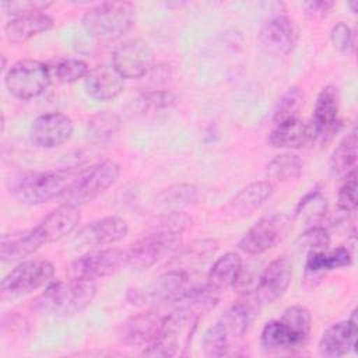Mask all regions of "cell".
<instances>
[{
	"label": "cell",
	"mask_w": 358,
	"mask_h": 358,
	"mask_svg": "<svg viewBox=\"0 0 358 358\" xmlns=\"http://www.w3.org/2000/svg\"><path fill=\"white\" fill-rule=\"evenodd\" d=\"M260 303L253 294H246L234 303L204 334L203 350L207 357L234 354L235 345L249 330Z\"/></svg>",
	"instance_id": "cell-1"
},
{
	"label": "cell",
	"mask_w": 358,
	"mask_h": 358,
	"mask_svg": "<svg viewBox=\"0 0 358 358\" xmlns=\"http://www.w3.org/2000/svg\"><path fill=\"white\" fill-rule=\"evenodd\" d=\"M84 168L21 172L8 179L10 193L22 204L39 206L60 199Z\"/></svg>",
	"instance_id": "cell-2"
},
{
	"label": "cell",
	"mask_w": 358,
	"mask_h": 358,
	"mask_svg": "<svg viewBox=\"0 0 358 358\" xmlns=\"http://www.w3.org/2000/svg\"><path fill=\"white\" fill-rule=\"evenodd\" d=\"M96 295L92 280L73 277L49 284L35 299L34 309L46 316L67 317L85 310Z\"/></svg>",
	"instance_id": "cell-3"
},
{
	"label": "cell",
	"mask_w": 358,
	"mask_h": 358,
	"mask_svg": "<svg viewBox=\"0 0 358 358\" xmlns=\"http://www.w3.org/2000/svg\"><path fill=\"white\" fill-rule=\"evenodd\" d=\"M312 317L306 308H287L280 319L267 322L260 334V343L270 351H292L301 348L310 333Z\"/></svg>",
	"instance_id": "cell-4"
},
{
	"label": "cell",
	"mask_w": 358,
	"mask_h": 358,
	"mask_svg": "<svg viewBox=\"0 0 358 358\" xmlns=\"http://www.w3.org/2000/svg\"><path fill=\"white\" fill-rule=\"evenodd\" d=\"M136 17V7L129 1H103L90 8L81 22L92 38L115 41L133 28Z\"/></svg>",
	"instance_id": "cell-5"
},
{
	"label": "cell",
	"mask_w": 358,
	"mask_h": 358,
	"mask_svg": "<svg viewBox=\"0 0 358 358\" xmlns=\"http://www.w3.org/2000/svg\"><path fill=\"white\" fill-rule=\"evenodd\" d=\"M200 315L186 308H175L165 316L158 338L150 344L143 355L147 357H175L189 348L196 331Z\"/></svg>",
	"instance_id": "cell-6"
},
{
	"label": "cell",
	"mask_w": 358,
	"mask_h": 358,
	"mask_svg": "<svg viewBox=\"0 0 358 358\" xmlns=\"http://www.w3.org/2000/svg\"><path fill=\"white\" fill-rule=\"evenodd\" d=\"M119 175L120 166L112 159H106L90 168H84L67 189V192L60 197L62 204L80 207L92 201L105 193L110 186H113Z\"/></svg>",
	"instance_id": "cell-7"
},
{
	"label": "cell",
	"mask_w": 358,
	"mask_h": 358,
	"mask_svg": "<svg viewBox=\"0 0 358 358\" xmlns=\"http://www.w3.org/2000/svg\"><path fill=\"white\" fill-rule=\"evenodd\" d=\"M55 274V266L45 259L21 262L8 271L0 284L3 299H17L48 285Z\"/></svg>",
	"instance_id": "cell-8"
},
{
	"label": "cell",
	"mask_w": 358,
	"mask_h": 358,
	"mask_svg": "<svg viewBox=\"0 0 358 358\" xmlns=\"http://www.w3.org/2000/svg\"><path fill=\"white\" fill-rule=\"evenodd\" d=\"M49 84L52 83L48 64L34 59L14 63L4 76V85L8 94L22 101L39 96Z\"/></svg>",
	"instance_id": "cell-9"
},
{
	"label": "cell",
	"mask_w": 358,
	"mask_h": 358,
	"mask_svg": "<svg viewBox=\"0 0 358 358\" xmlns=\"http://www.w3.org/2000/svg\"><path fill=\"white\" fill-rule=\"evenodd\" d=\"M292 220L287 214H270L255 222L241 238L238 246L246 255H262L278 245L289 232Z\"/></svg>",
	"instance_id": "cell-10"
},
{
	"label": "cell",
	"mask_w": 358,
	"mask_h": 358,
	"mask_svg": "<svg viewBox=\"0 0 358 358\" xmlns=\"http://www.w3.org/2000/svg\"><path fill=\"white\" fill-rule=\"evenodd\" d=\"M180 234L151 231L129 248L126 252L127 264L137 270L148 268L158 263L161 259L173 255L180 248Z\"/></svg>",
	"instance_id": "cell-11"
},
{
	"label": "cell",
	"mask_w": 358,
	"mask_h": 358,
	"mask_svg": "<svg viewBox=\"0 0 358 358\" xmlns=\"http://www.w3.org/2000/svg\"><path fill=\"white\" fill-rule=\"evenodd\" d=\"M127 264V253L122 249H92L71 263L73 277L96 280L115 274Z\"/></svg>",
	"instance_id": "cell-12"
},
{
	"label": "cell",
	"mask_w": 358,
	"mask_h": 358,
	"mask_svg": "<svg viewBox=\"0 0 358 358\" xmlns=\"http://www.w3.org/2000/svg\"><path fill=\"white\" fill-rule=\"evenodd\" d=\"M299 31L292 18L275 14L268 18L257 34L260 48L273 56H285L295 48Z\"/></svg>",
	"instance_id": "cell-13"
},
{
	"label": "cell",
	"mask_w": 358,
	"mask_h": 358,
	"mask_svg": "<svg viewBox=\"0 0 358 358\" xmlns=\"http://www.w3.org/2000/svg\"><path fill=\"white\" fill-rule=\"evenodd\" d=\"M152 50L140 39L124 41L112 53V66L123 78H141L152 69Z\"/></svg>",
	"instance_id": "cell-14"
},
{
	"label": "cell",
	"mask_w": 358,
	"mask_h": 358,
	"mask_svg": "<svg viewBox=\"0 0 358 358\" xmlns=\"http://www.w3.org/2000/svg\"><path fill=\"white\" fill-rule=\"evenodd\" d=\"M338 110V88L336 85L329 84L320 90L316 98L313 117L310 120L315 131V141H319L320 144H327L331 141L340 126Z\"/></svg>",
	"instance_id": "cell-15"
},
{
	"label": "cell",
	"mask_w": 358,
	"mask_h": 358,
	"mask_svg": "<svg viewBox=\"0 0 358 358\" xmlns=\"http://www.w3.org/2000/svg\"><path fill=\"white\" fill-rule=\"evenodd\" d=\"M129 232L127 221L119 215L98 218L84 225L74 236L73 243L77 248L98 249L122 241Z\"/></svg>",
	"instance_id": "cell-16"
},
{
	"label": "cell",
	"mask_w": 358,
	"mask_h": 358,
	"mask_svg": "<svg viewBox=\"0 0 358 358\" xmlns=\"http://www.w3.org/2000/svg\"><path fill=\"white\" fill-rule=\"evenodd\" d=\"M74 130L73 120L62 112H49L34 119L29 138L39 148H56L70 140Z\"/></svg>",
	"instance_id": "cell-17"
},
{
	"label": "cell",
	"mask_w": 358,
	"mask_h": 358,
	"mask_svg": "<svg viewBox=\"0 0 358 358\" xmlns=\"http://www.w3.org/2000/svg\"><path fill=\"white\" fill-rule=\"evenodd\" d=\"M292 280V263L288 257L281 256L263 270L253 292L257 302L262 305L273 303L280 299L288 289Z\"/></svg>",
	"instance_id": "cell-18"
},
{
	"label": "cell",
	"mask_w": 358,
	"mask_h": 358,
	"mask_svg": "<svg viewBox=\"0 0 358 358\" xmlns=\"http://www.w3.org/2000/svg\"><path fill=\"white\" fill-rule=\"evenodd\" d=\"M164 320L165 316L155 310L140 312L120 324L119 337L127 345L148 347L158 338Z\"/></svg>",
	"instance_id": "cell-19"
},
{
	"label": "cell",
	"mask_w": 358,
	"mask_h": 358,
	"mask_svg": "<svg viewBox=\"0 0 358 358\" xmlns=\"http://www.w3.org/2000/svg\"><path fill=\"white\" fill-rule=\"evenodd\" d=\"M80 220L81 213L78 207L60 204L46 214L36 227H34V232L42 245L56 242L71 234L78 227Z\"/></svg>",
	"instance_id": "cell-20"
},
{
	"label": "cell",
	"mask_w": 358,
	"mask_h": 358,
	"mask_svg": "<svg viewBox=\"0 0 358 358\" xmlns=\"http://www.w3.org/2000/svg\"><path fill=\"white\" fill-rule=\"evenodd\" d=\"M357 344V317L355 310L351 317L337 322L327 327L319 340V352L323 357L338 358L347 355Z\"/></svg>",
	"instance_id": "cell-21"
},
{
	"label": "cell",
	"mask_w": 358,
	"mask_h": 358,
	"mask_svg": "<svg viewBox=\"0 0 358 358\" xmlns=\"http://www.w3.org/2000/svg\"><path fill=\"white\" fill-rule=\"evenodd\" d=\"M189 275L183 270H169L155 278L144 291L143 302L162 305L176 303L186 292Z\"/></svg>",
	"instance_id": "cell-22"
},
{
	"label": "cell",
	"mask_w": 358,
	"mask_h": 358,
	"mask_svg": "<svg viewBox=\"0 0 358 358\" xmlns=\"http://www.w3.org/2000/svg\"><path fill=\"white\" fill-rule=\"evenodd\" d=\"M315 141V131L310 122L294 117L278 124L267 136L268 145L274 148L296 150Z\"/></svg>",
	"instance_id": "cell-23"
},
{
	"label": "cell",
	"mask_w": 358,
	"mask_h": 358,
	"mask_svg": "<svg viewBox=\"0 0 358 358\" xmlns=\"http://www.w3.org/2000/svg\"><path fill=\"white\" fill-rule=\"evenodd\" d=\"M87 94L101 102L112 101L119 96L124 88V78L113 69V66L99 64L87 73L84 78Z\"/></svg>",
	"instance_id": "cell-24"
},
{
	"label": "cell",
	"mask_w": 358,
	"mask_h": 358,
	"mask_svg": "<svg viewBox=\"0 0 358 358\" xmlns=\"http://www.w3.org/2000/svg\"><path fill=\"white\" fill-rule=\"evenodd\" d=\"M273 193L271 183L266 180L252 182L243 189H241L225 206L227 214L235 218L246 217L252 214L255 210L262 207L267 199H270Z\"/></svg>",
	"instance_id": "cell-25"
},
{
	"label": "cell",
	"mask_w": 358,
	"mask_h": 358,
	"mask_svg": "<svg viewBox=\"0 0 358 358\" xmlns=\"http://www.w3.org/2000/svg\"><path fill=\"white\" fill-rule=\"evenodd\" d=\"M53 27V18L46 13H34L13 17L4 25V35L13 43H22Z\"/></svg>",
	"instance_id": "cell-26"
},
{
	"label": "cell",
	"mask_w": 358,
	"mask_h": 358,
	"mask_svg": "<svg viewBox=\"0 0 358 358\" xmlns=\"http://www.w3.org/2000/svg\"><path fill=\"white\" fill-rule=\"evenodd\" d=\"M42 246L34 228L3 234L0 239V257L4 263L24 260Z\"/></svg>",
	"instance_id": "cell-27"
},
{
	"label": "cell",
	"mask_w": 358,
	"mask_h": 358,
	"mask_svg": "<svg viewBox=\"0 0 358 358\" xmlns=\"http://www.w3.org/2000/svg\"><path fill=\"white\" fill-rule=\"evenodd\" d=\"M242 273V259L235 252H227L218 257L207 274V285L215 292L234 287Z\"/></svg>",
	"instance_id": "cell-28"
},
{
	"label": "cell",
	"mask_w": 358,
	"mask_h": 358,
	"mask_svg": "<svg viewBox=\"0 0 358 358\" xmlns=\"http://www.w3.org/2000/svg\"><path fill=\"white\" fill-rule=\"evenodd\" d=\"M352 256L344 246H338L330 252L326 250H310L306 257V273L319 274L323 271L341 268L350 266Z\"/></svg>",
	"instance_id": "cell-29"
},
{
	"label": "cell",
	"mask_w": 358,
	"mask_h": 358,
	"mask_svg": "<svg viewBox=\"0 0 358 358\" xmlns=\"http://www.w3.org/2000/svg\"><path fill=\"white\" fill-rule=\"evenodd\" d=\"M357 162V130L355 127L337 144L330 157V172L336 176H347L355 169Z\"/></svg>",
	"instance_id": "cell-30"
},
{
	"label": "cell",
	"mask_w": 358,
	"mask_h": 358,
	"mask_svg": "<svg viewBox=\"0 0 358 358\" xmlns=\"http://www.w3.org/2000/svg\"><path fill=\"white\" fill-rule=\"evenodd\" d=\"M302 159L291 152L275 155L266 166V173L271 180L289 182L296 180L302 175Z\"/></svg>",
	"instance_id": "cell-31"
},
{
	"label": "cell",
	"mask_w": 358,
	"mask_h": 358,
	"mask_svg": "<svg viewBox=\"0 0 358 358\" xmlns=\"http://www.w3.org/2000/svg\"><path fill=\"white\" fill-rule=\"evenodd\" d=\"M48 67L52 84H71L80 78H85L87 73L90 71L88 64L76 57L57 59L48 64Z\"/></svg>",
	"instance_id": "cell-32"
},
{
	"label": "cell",
	"mask_w": 358,
	"mask_h": 358,
	"mask_svg": "<svg viewBox=\"0 0 358 358\" xmlns=\"http://www.w3.org/2000/svg\"><path fill=\"white\" fill-rule=\"evenodd\" d=\"M327 200L319 190L308 193L295 208V221L303 222L305 225L316 227V224L326 215ZM309 227V228H310Z\"/></svg>",
	"instance_id": "cell-33"
},
{
	"label": "cell",
	"mask_w": 358,
	"mask_h": 358,
	"mask_svg": "<svg viewBox=\"0 0 358 358\" xmlns=\"http://www.w3.org/2000/svg\"><path fill=\"white\" fill-rule=\"evenodd\" d=\"M218 295L220 294L211 289L207 284L204 287L186 289V292L176 302V308H186L197 315H203L215 308Z\"/></svg>",
	"instance_id": "cell-34"
},
{
	"label": "cell",
	"mask_w": 358,
	"mask_h": 358,
	"mask_svg": "<svg viewBox=\"0 0 358 358\" xmlns=\"http://www.w3.org/2000/svg\"><path fill=\"white\" fill-rule=\"evenodd\" d=\"M120 129V119L116 113L109 110H102L95 113L87 124L88 134L96 141L110 140Z\"/></svg>",
	"instance_id": "cell-35"
},
{
	"label": "cell",
	"mask_w": 358,
	"mask_h": 358,
	"mask_svg": "<svg viewBox=\"0 0 358 358\" xmlns=\"http://www.w3.org/2000/svg\"><path fill=\"white\" fill-rule=\"evenodd\" d=\"M302 99H303V96L298 88H295V87L289 88L277 102V106H275V109L273 112V117H271L273 123L278 124L281 122L298 117L296 115L302 106V102H303Z\"/></svg>",
	"instance_id": "cell-36"
},
{
	"label": "cell",
	"mask_w": 358,
	"mask_h": 358,
	"mask_svg": "<svg viewBox=\"0 0 358 358\" xmlns=\"http://www.w3.org/2000/svg\"><path fill=\"white\" fill-rule=\"evenodd\" d=\"M357 173L355 169L351 171L347 178L345 182L343 183V186L338 190L337 194V207L340 211L347 213V214H352L357 210Z\"/></svg>",
	"instance_id": "cell-37"
},
{
	"label": "cell",
	"mask_w": 358,
	"mask_h": 358,
	"mask_svg": "<svg viewBox=\"0 0 358 358\" xmlns=\"http://www.w3.org/2000/svg\"><path fill=\"white\" fill-rule=\"evenodd\" d=\"M3 11L8 15L18 17V15H27L34 13H45L52 3L50 1H42V0H15V1H1L0 3Z\"/></svg>",
	"instance_id": "cell-38"
},
{
	"label": "cell",
	"mask_w": 358,
	"mask_h": 358,
	"mask_svg": "<svg viewBox=\"0 0 358 358\" xmlns=\"http://www.w3.org/2000/svg\"><path fill=\"white\" fill-rule=\"evenodd\" d=\"M189 225H192V218L182 211H171L161 217L152 231H164L182 234Z\"/></svg>",
	"instance_id": "cell-39"
},
{
	"label": "cell",
	"mask_w": 358,
	"mask_h": 358,
	"mask_svg": "<svg viewBox=\"0 0 358 358\" xmlns=\"http://www.w3.org/2000/svg\"><path fill=\"white\" fill-rule=\"evenodd\" d=\"M330 41L333 46L341 53H350L354 50V46H355L354 34L344 21H340L336 25H333L330 31Z\"/></svg>",
	"instance_id": "cell-40"
},
{
	"label": "cell",
	"mask_w": 358,
	"mask_h": 358,
	"mask_svg": "<svg viewBox=\"0 0 358 358\" xmlns=\"http://www.w3.org/2000/svg\"><path fill=\"white\" fill-rule=\"evenodd\" d=\"M137 101L141 110H158L169 108L175 102V96L169 91H150L143 94Z\"/></svg>",
	"instance_id": "cell-41"
},
{
	"label": "cell",
	"mask_w": 358,
	"mask_h": 358,
	"mask_svg": "<svg viewBox=\"0 0 358 358\" xmlns=\"http://www.w3.org/2000/svg\"><path fill=\"white\" fill-rule=\"evenodd\" d=\"M301 243L309 248L310 250H326L329 243H330V238L326 232L324 228L320 227H310L308 228L299 238Z\"/></svg>",
	"instance_id": "cell-42"
},
{
	"label": "cell",
	"mask_w": 358,
	"mask_h": 358,
	"mask_svg": "<svg viewBox=\"0 0 358 358\" xmlns=\"http://www.w3.org/2000/svg\"><path fill=\"white\" fill-rule=\"evenodd\" d=\"M194 193H196V189L193 186H190V185H178L175 187L166 189L165 201L169 203V204H178V201H179V204L182 201L187 203V201L193 200Z\"/></svg>",
	"instance_id": "cell-43"
},
{
	"label": "cell",
	"mask_w": 358,
	"mask_h": 358,
	"mask_svg": "<svg viewBox=\"0 0 358 358\" xmlns=\"http://www.w3.org/2000/svg\"><path fill=\"white\" fill-rule=\"evenodd\" d=\"M334 7L333 1L329 0H313L305 3V13L310 18H323Z\"/></svg>",
	"instance_id": "cell-44"
},
{
	"label": "cell",
	"mask_w": 358,
	"mask_h": 358,
	"mask_svg": "<svg viewBox=\"0 0 358 358\" xmlns=\"http://www.w3.org/2000/svg\"><path fill=\"white\" fill-rule=\"evenodd\" d=\"M350 7H351V11H352V13H357V7H358V1H351V3H350Z\"/></svg>",
	"instance_id": "cell-45"
}]
</instances>
